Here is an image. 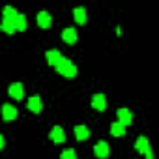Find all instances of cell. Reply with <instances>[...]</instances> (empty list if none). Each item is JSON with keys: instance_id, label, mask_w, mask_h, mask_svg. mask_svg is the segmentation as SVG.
Instances as JSON below:
<instances>
[{"instance_id": "cell-7", "label": "cell", "mask_w": 159, "mask_h": 159, "mask_svg": "<svg viewBox=\"0 0 159 159\" xmlns=\"http://www.w3.org/2000/svg\"><path fill=\"white\" fill-rule=\"evenodd\" d=\"M51 140H52V142H56V144H60V142H64V140H66V133H64V129H62L60 125L52 127V131H51Z\"/></svg>"}, {"instance_id": "cell-18", "label": "cell", "mask_w": 159, "mask_h": 159, "mask_svg": "<svg viewBox=\"0 0 159 159\" xmlns=\"http://www.w3.org/2000/svg\"><path fill=\"white\" fill-rule=\"evenodd\" d=\"M2 30H4L6 34H13V32H17V30H15V25H13L11 21H2Z\"/></svg>"}, {"instance_id": "cell-16", "label": "cell", "mask_w": 159, "mask_h": 159, "mask_svg": "<svg viewBox=\"0 0 159 159\" xmlns=\"http://www.w3.org/2000/svg\"><path fill=\"white\" fill-rule=\"evenodd\" d=\"M111 133H112L114 137H124V135H125V125H122L120 122H114V124L111 125Z\"/></svg>"}, {"instance_id": "cell-9", "label": "cell", "mask_w": 159, "mask_h": 159, "mask_svg": "<svg viewBox=\"0 0 159 159\" xmlns=\"http://www.w3.org/2000/svg\"><path fill=\"white\" fill-rule=\"evenodd\" d=\"M116 116H118V122L122 125H129L131 124V112L127 109H118L116 111Z\"/></svg>"}, {"instance_id": "cell-2", "label": "cell", "mask_w": 159, "mask_h": 159, "mask_svg": "<svg viewBox=\"0 0 159 159\" xmlns=\"http://www.w3.org/2000/svg\"><path fill=\"white\" fill-rule=\"evenodd\" d=\"M109 144L105 142V140H99L96 146H94V153H96V157H99V159H105V157H109Z\"/></svg>"}, {"instance_id": "cell-14", "label": "cell", "mask_w": 159, "mask_h": 159, "mask_svg": "<svg viewBox=\"0 0 159 159\" xmlns=\"http://www.w3.org/2000/svg\"><path fill=\"white\" fill-rule=\"evenodd\" d=\"M73 19H75L79 25H84V23H86V10H84V8H75V10H73Z\"/></svg>"}, {"instance_id": "cell-15", "label": "cell", "mask_w": 159, "mask_h": 159, "mask_svg": "<svg viewBox=\"0 0 159 159\" xmlns=\"http://www.w3.org/2000/svg\"><path fill=\"white\" fill-rule=\"evenodd\" d=\"M2 13H4V19H2V21H11V23H15V19H17V15H19V13L15 11V8H11V6H6Z\"/></svg>"}, {"instance_id": "cell-6", "label": "cell", "mask_w": 159, "mask_h": 159, "mask_svg": "<svg viewBox=\"0 0 159 159\" xmlns=\"http://www.w3.org/2000/svg\"><path fill=\"white\" fill-rule=\"evenodd\" d=\"M51 25H52L51 15H49L47 11H39V13H38V26H39V28H49Z\"/></svg>"}, {"instance_id": "cell-10", "label": "cell", "mask_w": 159, "mask_h": 159, "mask_svg": "<svg viewBox=\"0 0 159 159\" xmlns=\"http://www.w3.org/2000/svg\"><path fill=\"white\" fill-rule=\"evenodd\" d=\"M135 150H137L139 153H146V152L150 150V142H148V139H146V137H139L137 142H135Z\"/></svg>"}, {"instance_id": "cell-19", "label": "cell", "mask_w": 159, "mask_h": 159, "mask_svg": "<svg viewBox=\"0 0 159 159\" xmlns=\"http://www.w3.org/2000/svg\"><path fill=\"white\" fill-rule=\"evenodd\" d=\"M60 159H77V153H75V150H64Z\"/></svg>"}, {"instance_id": "cell-3", "label": "cell", "mask_w": 159, "mask_h": 159, "mask_svg": "<svg viewBox=\"0 0 159 159\" xmlns=\"http://www.w3.org/2000/svg\"><path fill=\"white\" fill-rule=\"evenodd\" d=\"M92 107L96 111H105L107 109V98H105V94H96L92 98Z\"/></svg>"}, {"instance_id": "cell-4", "label": "cell", "mask_w": 159, "mask_h": 159, "mask_svg": "<svg viewBox=\"0 0 159 159\" xmlns=\"http://www.w3.org/2000/svg\"><path fill=\"white\" fill-rule=\"evenodd\" d=\"M64 58H66V56H62L60 51H47V62H49L51 66H54V67H58Z\"/></svg>"}, {"instance_id": "cell-13", "label": "cell", "mask_w": 159, "mask_h": 159, "mask_svg": "<svg viewBox=\"0 0 159 159\" xmlns=\"http://www.w3.org/2000/svg\"><path fill=\"white\" fill-rule=\"evenodd\" d=\"M26 107H28V111H32V112L38 114V112H41V99H39L38 96H32V98L28 99V105H26Z\"/></svg>"}, {"instance_id": "cell-20", "label": "cell", "mask_w": 159, "mask_h": 159, "mask_svg": "<svg viewBox=\"0 0 159 159\" xmlns=\"http://www.w3.org/2000/svg\"><path fill=\"white\" fill-rule=\"evenodd\" d=\"M144 155H146V159H153V152H152V148H150V150H148Z\"/></svg>"}, {"instance_id": "cell-8", "label": "cell", "mask_w": 159, "mask_h": 159, "mask_svg": "<svg viewBox=\"0 0 159 159\" xmlns=\"http://www.w3.org/2000/svg\"><path fill=\"white\" fill-rule=\"evenodd\" d=\"M10 96L15 98V99H23V96H25L23 84H21V83H13V84H10Z\"/></svg>"}, {"instance_id": "cell-11", "label": "cell", "mask_w": 159, "mask_h": 159, "mask_svg": "<svg viewBox=\"0 0 159 159\" xmlns=\"http://www.w3.org/2000/svg\"><path fill=\"white\" fill-rule=\"evenodd\" d=\"M75 137L77 140H86L90 137V129L86 125H75Z\"/></svg>"}, {"instance_id": "cell-12", "label": "cell", "mask_w": 159, "mask_h": 159, "mask_svg": "<svg viewBox=\"0 0 159 159\" xmlns=\"http://www.w3.org/2000/svg\"><path fill=\"white\" fill-rule=\"evenodd\" d=\"M62 39L66 41V43H75L77 41V30L75 28H66L64 32H62Z\"/></svg>"}, {"instance_id": "cell-21", "label": "cell", "mask_w": 159, "mask_h": 159, "mask_svg": "<svg viewBox=\"0 0 159 159\" xmlns=\"http://www.w3.org/2000/svg\"><path fill=\"white\" fill-rule=\"evenodd\" d=\"M4 146H6V140H4V137H2V135H0V150H2Z\"/></svg>"}, {"instance_id": "cell-5", "label": "cell", "mask_w": 159, "mask_h": 159, "mask_svg": "<svg viewBox=\"0 0 159 159\" xmlns=\"http://www.w3.org/2000/svg\"><path fill=\"white\" fill-rule=\"evenodd\" d=\"M2 116H4V122H11V120H15V116H17V109H15L13 105L4 103V107H2Z\"/></svg>"}, {"instance_id": "cell-1", "label": "cell", "mask_w": 159, "mask_h": 159, "mask_svg": "<svg viewBox=\"0 0 159 159\" xmlns=\"http://www.w3.org/2000/svg\"><path fill=\"white\" fill-rule=\"evenodd\" d=\"M56 71H58L60 75L67 77V79L77 77V67H75V64H71V60H69V58H64V60L60 62V66L56 67Z\"/></svg>"}, {"instance_id": "cell-17", "label": "cell", "mask_w": 159, "mask_h": 159, "mask_svg": "<svg viewBox=\"0 0 159 159\" xmlns=\"http://www.w3.org/2000/svg\"><path fill=\"white\" fill-rule=\"evenodd\" d=\"M13 25H15V30H17V32H23V30H26V17H25L23 13H19Z\"/></svg>"}]
</instances>
